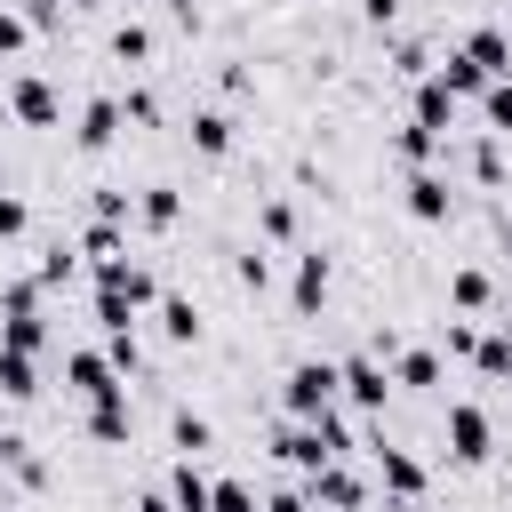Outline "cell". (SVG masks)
Returning a JSON list of instances; mask_svg holds the SVG:
<instances>
[{"mask_svg":"<svg viewBox=\"0 0 512 512\" xmlns=\"http://www.w3.org/2000/svg\"><path fill=\"white\" fill-rule=\"evenodd\" d=\"M280 400H288V416H328L344 400V368L336 360H296L288 384H280Z\"/></svg>","mask_w":512,"mask_h":512,"instance_id":"1","label":"cell"},{"mask_svg":"<svg viewBox=\"0 0 512 512\" xmlns=\"http://www.w3.org/2000/svg\"><path fill=\"white\" fill-rule=\"evenodd\" d=\"M440 440H448V456H456V464H488V448H496V432H488V408H480V400H448V416H440Z\"/></svg>","mask_w":512,"mask_h":512,"instance_id":"2","label":"cell"},{"mask_svg":"<svg viewBox=\"0 0 512 512\" xmlns=\"http://www.w3.org/2000/svg\"><path fill=\"white\" fill-rule=\"evenodd\" d=\"M336 368H344V400L368 408V416H384V400H392V368H384L376 352H352V360H336Z\"/></svg>","mask_w":512,"mask_h":512,"instance_id":"3","label":"cell"},{"mask_svg":"<svg viewBox=\"0 0 512 512\" xmlns=\"http://www.w3.org/2000/svg\"><path fill=\"white\" fill-rule=\"evenodd\" d=\"M64 376H72V392L96 408V400H120L128 384H120V368L104 360V352H64Z\"/></svg>","mask_w":512,"mask_h":512,"instance_id":"4","label":"cell"},{"mask_svg":"<svg viewBox=\"0 0 512 512\" xmlns=\"http://www.w3.org/2000/svg\"><path fill=\"white\" fill-rule=\"evenodd\" d=\"M448 208H456V184L432 176V168H408V216L416 224H448Z\"/></svg>","mask_w":512,"mask_h":512,"instance_id":"5","label":"cell"},{"mask_svg":"<svg viewBox=\"0 0 512 512\" xmlns=\"http://www.w3.org/2000/svg\"><path fill=\"white\" fill-rule=\"evenodd\" d=\"M96 288H104V296H120V304H152V296H160V280H152L136 256H112V264H96Z\"/></svg>","mask_w":512,"mask_h":512,"instance_id":"6","label":"cell"},{"mask_svg":"<svg viewBox=\"0 0 512 512\" xmlns=\"http://www.w3.org/2000/svg\"><path fill=\"white\" fill-rule=\"evenodd\" d=\"M304 496H312V504H328V512H360V504H368L360 472H344V464H320V472L304 480Z\"/></svg>","mask_w":512,"mask_h":512,"instance_id":"7","label":"cell"},{"mask_svg":"<svg viewBox=\"0 0 512 512\" xmlns=\"http://www.w3.org/2000/svg\"><path fill=\"white\" fill-rule=\"evenodd\" d=\"M464 56H472L488 80H512V32H504V24H472V32H464Z\"/></svg>","mask_w":512,"mask_h":512,"instance_id":"8","label":"cell"},{"mask_svg":"<svg viewBox=\"0 0 512 512\" xmlns=\"http://www.w3.org/2000/svg\"><path fill=\"white\" fill-rule=\"evenodd\" d=\"M376 480L392 488V504H416V496H424V464H416L408 448H384V440H376Z\"/></svg>","mask_w":512,"mask_h":512,"instance_id":"9","label":"cell"},{"mask_svg":"<svg viewBox=\"0 0 512 512\" xmlns=\"http://www.w3.org/2000/svg\"><path fill=\"white\" fill-rule=\"evenodd\" d=\"M8 104H16V120H24V128H56V120H64V96H56L48 80H16V88H8Z\"/></svg>","mask_w":512,"mask_h":512,"instance_id":"10","label":"cell"},{"mask_svg":"<svg viewBox=\"0 0 512 512\" xmlns=\"http://www.w3.org/2000/svg\"><path fill=\"white\" fill-rule=\"evenodd\" d=\"M120 120H128V112H120V96H88V112H80L72 144H80V152H104V144L120 136Z\"/></svg>","mask_w":512,"mask_h":512,"instance_id":"11","label":"cell"},{"mask_svg":"<svg viewBox=\"0 0 512 512\" xmlns=\"http://www.w3.org/2000/svg\"><path fill=\"white\" fill-rule=\"evenodd\" d=\"M168 504H176V512H208V504H216V480H208L192 456H176V464H168Z\"/></svg>","mask_w":512,"mask_h":512,"instance_id":"12","label":"cell"},{"mask_svg":"<svg viewBox=\"0 0 512 512\" xmlns=\"http://www.w3.org/2000/svg\"><path fill=\"white\" fill-rule=\"evenodd\" d=\"M320 296H328V256L304 248V256H296V280H288V304H296V312H320Z\"/></svg>","mask_w":512,"mask_h":512,"instance_id":"13","label":"cell"},{"mask_svg":"<svg viewBox=\"0 0 512 512\" xmlns=\"http://www.w3.org/2000/svg\"><path fill=\"white\" fill-rule=\"evenodd\" d=\"M416 128H432V136H448V128H456V96L440 88V72H432V80H416Z\"/></svg>","mask_w":512,"mask_h":512,"instance_id":"14","label":"cell"},{"mask_svg":"<svg viewBox=\"0 0 512 512\" xmlns=\"http://www.w3.org/2000/svg\"><path fill=\"white\" fill-rule=\"evenodd\" d=\"M32 392H40V360L0 344V400H32Z\"/></svg>","mask_w":512,"mask_h":512,"instance_id":"15","label":"cell"},{"mask_svg":"<svg viewBox=\"0 0 512 512\" xmlns=\"http://www.w3.org/2000/svg\"><path fill=\"white\" fill-rule=\"evenodd\" d=\"M192 152H200V160H224V152H232V112H216V104L192 112Z\"/></svg>","mask_w":512,"mask_h":512,"instance_id":"16","label":"cell"},{"mask_svg":"<svg viewBox=\"0 0 512 512\" xmlns=\"http://www.w3.org/2000/svg\"><path fill=\"white\" fill-rule=\"evenodd\" d=\"M176 216H184V200H176V184H144V192H136V224H144V232H168Z\"/></svg>","mask_w":512,"mask_h":512,"instance_id":"17","label":"cell"},{"mask_svg":"<svg viewBox=\"0 0 512 512\" xmlns=\"http://www.w3.org/2000/svg\"><path fill=\"white\" fill-rule=\"evenodd\" d=\"M128 432H136V416H128V392H120V400H96V408H88V440H104V448H120Z\"/></svg>","mask_w":512,"mask_h":512,"instance_id":"18","label":"cell"},{"mask_svg":"<svg viewBox=\"0 0 512 512\" xmlns=\"http://www.w3.org/2000/svg\"><path fill=\"white\" fill-rule=\"evenodd\" d=\"M432 72H440V88H448V96H456V104H464V96H488V72H480V64H472V56H464V48H456V56H448V64H432Z\"/></svg>","mask_w":512,"mask_h":512,"instance_id":"19","label":"cell"},{"mask_svg":"<svg viewBox=\"0 0 512 512\" xmlns=\"http://www.w3.org/2000/svg\"><path fill=\"white\" fill-rule=\"evenodd\" d=\"M160 336L168 344H200V304L192 296H160Z\"/></svg>","mask_w":512,"mask_h":512,"instance_id":"20","label":"cell"},{"mask_svg":"<svg viewBox=\"0 0 512 512\" xmlns=\"http://www.w3.org/2000/svg\"><path fill=\"white\" fill-rule=\"evenodd\" d=\"M392 384H408V392H424V384H440V352H392Z\"/></svg>","mask_w":512,"mask_h":512,"instance_id":"21","label":"cell"},{"mask_svg":"<svg viewBox=\"0 0 512 512\" xmlns=\"http://www.w3.org/2000/svg\"><path fill=\"white\" fill-rule=\"evenodd\" d=\"M168 440H176V448H184V456H200V448H208V440H216V424H208V416H200V408H176V416H168Z\"/></svg>","mask_w":512,"mask_h":512,"instance_id":"22","label":"cell"},{"mask_svg":"<svg viewBox=\"0 0 512 512\" xmlns=\"http://www.w3.org/2000/svg\"><path fill=\"white\" fill-rule=\"evenodd\" d=\"M392 152H400V160H408V168H432V152H440V136H432V128H416V120H408V128H400V136H392Z\"/></svg>","mask_w":512,"mask_h":512,"instance_id":"23","label":"cell"},{"mask_svg":"<svg viewBox=\"0 0 512 512\" xmlns=\"http://www.w3.org/2000/svg\"><path fill=\"white\" fill-rule=\"evenodd\" d=\"M472 176L480 184H504V136H488V128L472 136Z\"/></svg>","mask_w":512,"mask_h":512,"instance_id":"24","label":"cell"},{"mask_svg":"<svg viewBox=\"0 0 512 512\" xmlns=\"http://www.w3.org/2000/svg\"><path fill=\"white\" fill-rule=\"evenodd\" d=\"M448 296H456V312H488V272H480V264H464V272L448 280Z\"/></svg>","mask_w":512,"mask_h":512,"instance_id":"25","label":"cell"},{"mask_svg":"<svg viewBox=\"0 0 512 512\" xmlns=\"http://www.w3.org/2000/svg\"><path fill=\"white\" fill-rule=\"evenodd\" d=\"M480 120H488V136H512V80H488V96H480Z\"/></svg>","mask_w":512,"mask_h":512,"instance_id":"26","label":"cell"},{"mask_svg":"<svg viewBox=\"0 0 512 512\" xmlns=\"http://www.w3.org/2000/svg\"><path fill=\"white\" fill-rule=\"evenodd\" d=\"M256 232H264V240H288V232H296V200H264V208H256Z\"/></svg>","mask_w":512,"mask_h":512,"instance_id":"27","label":"cell"},{"mask_svg":"<svg viewBox=\"0 0 512 512\" xmlns=\"http://www.w3.org/2000/svg\"><path fill=\"white\" fill-rule=\"evenodd\" d=\"M112 56H120V64L152 56V32H144V24H112Z\"/></svg>","mask_w":512,"mask_h":512,"instance_id":"28","label":"cell"},{"mask_svg":"<svg viewBox=\"0 0 512 512\" xmlns=\"http://www.w3.org/2000/svg\"><path fill=\"white\" fill-rule=\"evenodd\" d=\"M80 248H88V264H112V256H120V224H88Z\"/></svg>","mask_w":512,"mask_h":512,"instance_id":"29","label":"cell"},{"mask_svg":"<svg viewBox=\"0 0 512 512\" xmlns=\"http://www.w3.org/2000/svg\"><path fill=\"white\" fill-rule=\"evenodd\" d=\"M232 272H240V288H256V296L272 288V256H264V248H240V264H232Z\"/></svg>","mask_w":512,"mask_h":512,"instance_id":"30","label":"cell"},{"mask_svg":"<svg viewBox=\"0 0 512 512\" xmlns=\"http://www.w3.org/2000/svg\"><path fill=\"white\" fill-rule=\"evenodd\" d=\"M208 512H264V504H256L248 480H216V504H208Z\"/></svg>","mask_w":512,"mask_h":512,"instance_id":"31","label":"cell"},{"mask_svg":"<svg viewBox=\"0 0 512 512\" xmlns=\"http://www.w3.org/2000/svg\"><path fill=\"white\" fill-rule=\"evenodd\" d=\"M440 344H448L456 360H472V352H480V328H472V320H448V328H440Z\"/></svg>","mask_w":512,"mask_h":512,"instance_id":"32","label":"cell"},{"mask_svg":"<svg viewBox=\"0 0 512 512\" xmlns=\"http://www.w3.org/2000/svg\"><path fill=\"white\" fill-rule=\"evenodd\" d=\"M104 360H112L120 376H136V368H144V352H136V336H104Z\"/></svg>","mask_w":512,"mask_h":512,"instance_id":"33","label":"cell"},{"mask_svg":"<svg viewBox=\"0 0 512 512\" xmlns=\"http://www.w3.org/2000/svg\"><path fill=\"white\" fill-rule=\"evenodd\" d=\"M120 112H128V120H160V96H152V88H128Z\"/></svg>","mask_w":512,"mask_h":512,"instance_id":"34","label":"cell"},{"mask_svg":"<svg viewBox=\"0 0 512 512\" xmlns=\"http://www.w3.org/2000/svg\"><path fill=\"white\" fill-rule=\"evenodd\" d=\"M24 40H32V24H24L16 8H0V56H8V48H24Z\"/></svg>","mask_w":512,"mask_h":512,"instance_id":"35","label":"cell"},{"mask_svg":"<svg viewBox=\"0 0 512 512\" xmlns=\"http://www.w3.org/2000/svg\"><path fill=\"white\" fill-rule=\"evenodd\" d=\"M24 224H32V216H24V200H16V192H0V240H16Z\"/></svg>","mask_w":512,"mask_h":512,"instance_id":"36","label":"cell"},{"mask_svg":"<svg viewBox=\"0 0 512 512\" xmlns=\"http://www.w3.org/2000/svg\"><path fill=\"white\" fill-rule=\"evenodd\" d=\"M264 512H312V496H304V488H272V496H264Z\"/></svg>","mask_w":512,"mask_h":512,"instance_id":"37","label":"cell"},{"mask_svg":"<svg viewBox=\"0 0 512 512\" xmlns=\"http://www.w3.org/2000/svg\"><path fill=\"white\" fill-rule=\"evenodd\" d=\"M360 16H368V24H392V16H400V0H360Z\"/></svg>","mask_w":512,"mask_h":512,"instance_id":"38","label":"cell"},{"mask_svg":"<svg viewBox=\"0 0 512 512\" xmlns=\"http://www.w3.org/2000/svg\"><path fill=\"white\" fill-rule=\"evenodd\" d=\"M128 512H176V504H168V488H160V496H136Z\"/></svg>","mask_w":512,"mask_h":512,"instance_id":"39","label":"cell"},{"mask_svg":"<svg viewBox=\"0 0 512 512\" xmlns=\"http://www.w3.org/2000/svg\"><path fill=\"white\" fill-rule=\"evenodd\" d=\"M160 8H168V16H184V24H192V16H200V8H192V0H160Z\"/></svg>","mask_w":512,"mask_h":512,"instance_id":"40","label":"cell"},{"mask_svg":"<svg viewBox=\"0 0 512 512\" xmlns=\"http://www.w3.org/2000/svg\"><path fill=\"white\" fill-rule=\"evenodd\" d=\"M496 248H504V264H512V224H504V240H496Z\"/></svg>","mask_w":512,"mask_h":512,"instance_id":"41","label":"cell"},{"mask_svg":"<svg viewBox=\"0 0 512 512\" xmlns=\"http://www.w3.org/2000/svg\"><path fill=\"white\" fill-rule=\"evenodd\" d=\"M392 512H432V504H424V496H416V504H392Z\"/></svg>","mask_w":512,"mask_h":512,"instance_id":"42","label":"cell"},{"mask_svg":"<svg viewBox=\"0 0 512 512\" xmlns=\"http://www.w3.org/2000/svg\"><path fill=\"white\" fill-rule=\"evenodd\" d=\"M0 440H8V424H0Z\"/></svg>","mask_w":512,"mask_h":512,"instance_id":"43","label":"cell"},{"mask_svg":"<svg viewBox=\"0 0 512 512\" xmlns=\"http://www.w3.org/2000/svg\"><path fill=\"white\" fill-rule=\"evenodd\" d=\"M504 384H512V376H504Z\"/></svg>","mask_w":512,"mask_h":512,"instance_id":"44","label":"cell"},{"mask_svg":"<svg viewBox=\"0 0 512 512\" xmlns=\"http://www.w3.org/2000/svg\"><path fill=\"white\" fill-rule=\"evenodd\" d=\"M360 512H368V504H360Z\"/></svg>","mask_w":512,"mask_h":512,"instance_id":"45","label":"cell"}]
</instances>
